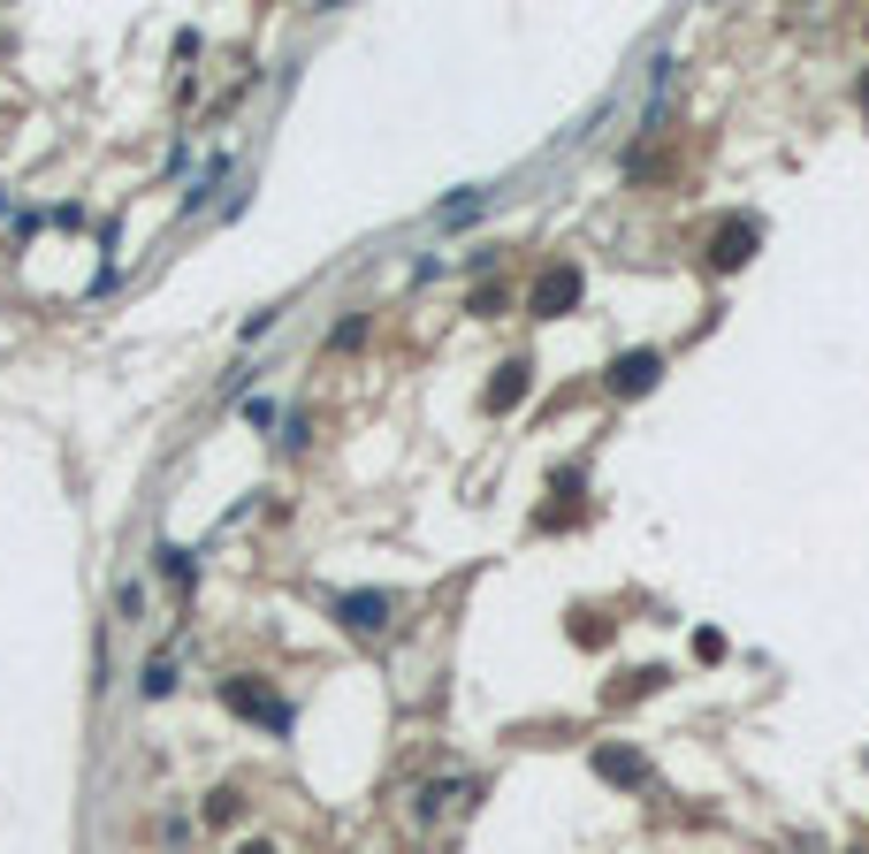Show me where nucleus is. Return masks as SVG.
I'll list each match as a JSON object with an SVG mask.
<instances>
[{"instance_id":"f257e3e1","label":"nucleus","mask_w":869,"mask_h":854,"mask_svg":"<svg viewBox=\"0 0 869 854\" xmlns=\"http://www.w3.org/2000/svg\"><path fill=\"white\" fill-rule=\"evenodd\" d=\"M580 291H587V275H580L572 260H557V267H541V275H534L526 314H534V321H564V314L580 306Z\"/></svg>"},{"instance_id":"f03ea898","label":"nucleus","mask_w":869,"mask_h":854,"mask_svg":"<svg viewBox=\"0 0 869 854\" xmlns=\"http://www.w3.org/2000/svg\"><path fill=\"white\" fill-rule=\"evenodd\" d=\"M755 244H763V221H755V214H732V221L709 237V267H717V275H732V267H747V260H755Z\"/></svg>"},{"instance_id":"7ed1b4c3","label":"nucleus","mask_w":869,"mask_h":854,"mask_svg":"<svg viewBox=\"0 0 869 854\" xmlns=\"http://www.w3.org/2000/svg\"><path fill=\"white\" fill-rule=\"evenodd\" d=\"M664 382V351L656 343H641V351H618L610 358V397H649Z\"/></svg>"},{"instance_id":"20e7f679","label":"nucleus","mask_w":869,"mask_h":854,"mask_svg":"<svg viewBox=\"0 0 869 854\" xmlns=\"http://www.w3.org/2000/svg\"><path fill=\"white\" fill-rule=\"evenodd\" d=\"M389 611H397V603H389L381 588H358V595H336V618H344L351 634H381V626H389Z\"/></svg>"},{"instance_id":"39448f33","label":"nucleus","mask_w":869,"mask_h":854,"mask_svg":"<svg viewBox=\"0 0 869 854\" xmlns=\"http://www.w3.org/2000/svg\"><path fill=\"white\" fill-rule=\"evenodd\" d=\"M595 778H610V786H649V755H641V748H595Z\"/></svg>"},{"instance_id":"423d86ee","label":"nucleus","mask_w":869,"mask_h":854,"mask_svg":"<svg viewBox=\"0 0 869 854\" xmlns=\"http://www.w3.org/2000/svg\"><path fill=\"white\" fill-rule=\"evenodd\" d=\"M526 382H534V366H526V358H504L496 382H489V412H512V405L526 397Z\"/></svg>"},{"instance_id":"0eeeda50","label":"nucleus","mask_w":869,"mask_h":854,"mask_svg":"<svg viewBox=\"0 0 869 854\" xmlns=\"http://www.w3.org/2000/svg\"><path fill=\"white\" fill-rule=\"evenodd\" d=\"M229 702H237V709H244V717H260V725H275V732H283V725H290V709H283V702H275V694H260V686H229Z\"/></svg>"},{"instance_id":"6e6552de","label":"nucleus","mask_w":869,"mask_h":854,"mask_svg":"<svg viewBox=\"0 0 869 854\" xmlns=\"http://www.w3.org/2000/svg\"><path fill=\"white\" fill-rule=\"evenodd\" d=\"M244 420L252 428H275V397H244Z\"/></svg>"},{"instance_id":"1a4fd4ad","label":"nucleus","mask_w":869,"mask_h":854,"mask_svg":"<svg viewBox=\"0 0 869 854\" xmlns=\"http://www.w3.org/2000/svg\"><path fill=\"white\" fill-rule=\"evenodd\" d=\"M695 657H709V664L724 657V634H717V626H701V634H695Z\"/></svg>"},{"instance_id":"9d476101","label":"nucleus","mask_w":869,"mask_h":854,"mask_svg":"<svg viewBox=\"0 0 869 854\" xmlns=\"http://www.w3.org/2000/svg\"><path fill=\"white\" fill-rule=\"evenodd\" d=\"M855 100H862V115H869V69H862V84H855Z\"/></svg>"},{"instance_id":"9b49d317","label":"nucleus","mask_w":869,"mask_h":854,"mask_svg":"<svg viewBox=\"0 0 869 854\" xmlns=\"http://www.w3.org/2000/svg\"><path fill=\"white\" fill-rule=\"evenodd\" d=\"M244 854H275V847H244Z\"/></svg>"}]
</instances>
